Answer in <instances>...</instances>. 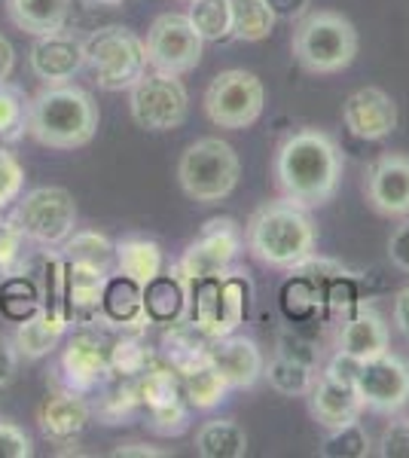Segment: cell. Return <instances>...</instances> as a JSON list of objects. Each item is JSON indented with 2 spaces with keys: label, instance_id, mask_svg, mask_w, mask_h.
<instances>
[{
  "label": "cell",
  "instance_id": "43",
  "mask_svg": "<svg viewBox=\"0 0 409 458\" xmlns=\"http://www.w3.org/2000/svg\"><path fill=\"white\" fill-rule=\"evenodd\" d=\"M25 233L19 229V224L13 220V214L6 217L0 211V272H10L13 266L21 260V248H25Z\"/></svg>",
  "mask_w": 409,
  "mask_h": 458
},
{
  "label": "cell",
  "instance_id": "41",
  "mask_svg": "<svg viewBox=\"0 0 409 458\" xmlns=\"http://www.w3.org/2000/svg\"><path fill=\"white\" fill-rule=\"evenodd\" d=\"M324 458H367L370 455V434L363 431L361 422L342 425L337 431L327 434V440L318 449Z\"/></svg>",
  "mask_w": 409,
  "mask_h": 458
},
{
  "label": "cell",
  "instance_id": "13",
  "mask_svg": "<svg viewBox=\"0 0 409 458\" xmlns=\"http://www.w3.org/2000/svg\"><path fill=\"white\" fill-rule=\"evenodd\" d=\"M354 388L363 401V410L394 416L409 403V364L388 349L373 360H363L354 376Z\"/></svg>",
  "mask_w": 409,
  "mask_h": 458
},
{
  "label": "cell",
  "instance_id": "19",
  "mask_svg": "<svg viewBox=\"0 0 409 458\" xmlns=\"http://www.w3.org/2000/svg\"><path fill=\"white\" fill-rule=\"evenodd\" d=\"M95 318L104 327H114L120 334H144L147 324H150L144 309V287L125 278L123 272H114L104 284L101 306Z\"/></svg>",
  "mask_w": 409,
  "mask_h": 458
},
{
  "label": "cell",
  "instance_id": "34",
  "mask_svg": "<svg viewBox=\"0 0 409 458\" xmlns=\"http://www.w3.org/2000/svg\"><path fill=\"white\" fill-rule=\"evenodd\" d=\"M107 364L110 376L138 379L141 373H147L156 364V352L141 339V334H120L107 349Z\"/></svg>",
  "mask_w": 409,
  "mask_h": 458
},
{
  "label": "cell",
  "instance_id": "52",
  "mask_svg": "<svg viewBox=\"0 0 409 458\" xmlns=\"http://www.w3.org/2000/svg\"><path fill=\"white\" fill-rule=\"evenodd\" d=\"M89 4H95V6H123L125 0H89Z\"/></svg>",
  "mask_w": 409,
  "mask_h": 458
},
{
  "label": "cell",
  "instance_id": "39",
  "mask_svg": "<svg viewBox=\"0 0 409 458\" xmlns=\"http://www.w3.org/2000/svg\"><path fill=\"white\" fill-rule=\"evenodd\" d=\"M28 95L16 83H0V144L19 141L28 131Z\"/></svg>",
  "mask_w": 409,
  "mask_h": 458
},
{
  "label": "cell",
  "instance_id": "21",
  "mask_svg": "<svg viewBox=\"0 0 409 458\" xmlns=\"http://www.w3.org/2000/svg\"><path fill=\"white\" fill-rule=\"evenodd\" d=\"M89 422H92V403L83 394H73L64 388L49 394L37 410L40 434L52 443H73L86 431Z\"/></svg>",
  "mask_w": 409,
  "mask_h": 458
},
{
  "label": "cell",
  "instance_id": "44",
  "mask_svg": "<svg viewBox=\"0 0 409 458\" xmlns=\"http://www.w3.org/2000/svg\"><path fill=\"white\" fill-rule=\"evenodd\" d=\"M31 455H34V440L28 437L25 428L0 419V458H31Z\"/></svg>",
  "mask_w": 409,
  "mask_h": 458
},
{
  "label": "cell",
  "instance_id": "51",
  "mask_svg": "<svg viewBox=\"0 0 409 458\" xmlns=\"http://www.w3.org/2000/svg\"><path fill=\"white\" fill-rule=\"evenodd\" d=\"M13 68H16V49H13V43L0 34V83L13 77Z\"/></svg>",
  "mask_w": 409,
  "mask_h": 458
},
{
  "label": "cell",
  "instance_id": "33",
  "mask_svg": "<svg viewBox=\"0 0 409 458\" xmlns=\"http://www.w3.org/2000/svg\"><path fill=\"white\" fill-rule=\"evenodd\" d=\"M64 330H58L55 324H49L43 312L37 309L28 318H21L16 324V336H13V343H16L19 349V358H28V360H40L47 358L58 349V343H62Z\"/></svg>",
  "mask_w": 409,
  "mask_h": 458
},
{
  "label": "cell",
  "instance_id": "47",
  "mask_svg": "<svg viewBox=\"0 0 409 458\" xmlns=\"http://www.w3.org/2000/svg\"><path fill=\"white\" fill-rule=\"evenodd\" d=\"M278 21H300L309 13L311 0H263Z\"/></svg>",
  "mask_w": 409,
  "mask_h": 458
},
{
  "label": "cell",
  "instance_id": "31",
  "mask_svg": "<svg viewBox=\"0 0 409 458\" xmlns=\"http://www.w3.org/2000/svg\"><path fill=\"white\" fill-rule=\"evenodd\" d=\"M263 376L269 379V386L278 391V394H287V397L309 394L311 382H315V360H306V358H300V354L278 349V354L263 367Z\"/></svg>",
  "mask_w": 409,
  "mask_h": 458
},
{
  "label": "cell",
  "instance_id": "14",
  "mask_svg": "<svg viewBox=\"0 0 409 458\" xmlns=\"http://www.w3.org/2000/svg\"><path fill=\"white\" fill-rule=\"evenodd\" d=\"M55 373H58L55 376L58 388L92 397L95 391L110 379L107 345H104L92 330H80V334H73L68 339V345H64Z\"/></svg>",
  "mask_w": 409,
  "mask_h": 458
},
{
  "label": "cell",
  "instance_id": "46",
  "mask_svg": "<svg viewBox=\"0 0 409 458\" xmlns=\"http://www.w3.org/2000/svg\"><path fill=\"white\" fill-rule=\"evenodd\" d=\"M388 260L391 266H397L400 272L409 276V214L400 217V224L394 226V233L388 239Z\"/></svg>",
  "mask_w": 409,
  "mask_h": 458
},
{
  "label": "cell",
  "instance_id": "27",
  "mask_svg": "<svg viewBox=\"0 0 409 458\" xmlns=\"http://www.w3.org/2000/svg\"><path fill=\"white\" fill-rule=\"evenodd\" d=\"M166 266L159 242L153 239H141V235H129V239L116 242V272H123L125 278L138 282L144 287L147 282H153L156 276Z\"/></svg>",
  "mask_w": 409,
  "mask_h": 458
},
{
  "label": "cell",
  "instance_id": "40",
  "mask_svg": "<svg viewBox=\"0 0 409 458\" xmlns=\"http://www.w3.org/2000/svg\"><path fill=\"white\" fill-rule=\"evenodd\" d=\"M0 306H4V312L13 321H21V318H28L40 309V287L25 276L6 278L4 287H0Z\"/></svg>",
  "mask_w": 409,
  "mask_h": 458
},
{
  "label": "cell",
  "instance_id": "35",
  "mask_svg": "<svg viewBox=\"0 0 409 458\" xmlns=\"http://www.w3.org/2000/svg\"><path fill=\"white\" fill-rule=\"evenodd\" d=\"M58 257L95 263L107 272H116V242H110L107 235L95 233V229H73L71 239L58 248Z\"/></svg>",
  "mask_w": 409,
  "mask_h": 458
},
{
  "label": "cell",
  "instance_id": "8",
  "mask_svg": "<svg viewBox=\"0 0 409 458\" xmlns=\"http://www.w3.org/2000/svg\"><path fill=\"white\" fill-rule=\"evenodd\" d=\"M13 220L34 245L62 248L77 229V202L64 187H34L16 199Z\"/></svg>",
  "mask_w": 409,
  "mask_h": 458
},
{
  "label": "cell",
  "instance_id": "12",
  "mask_svg": "<svg viewBox=\"0 0 409 458\" xmlns=\"http://www.w3.org/2000/svg\"><path fill=\"white\" fill-rule=\"evenodd\" d=\"M244 245V233L233 217H214L202 226V233L190 242L187 250L177 260V272L187 282L205 276H217V272L233 269L235 257Z\"/></svg>",
  "mask_w": 409,
  "mask_h": 458
},
{
  "label": "cell",
  "instance_id": "49",
  "mask_svg": "<svg viewBox=\"0 0 409 458\" xmlns=\"http://www.w3.org/2000/svg\"><path fill=\"white\" fill-rule=\"evenodd\" d=\"M162 458V455H168L166 449H156L150 446V443H138V440H132V443H120V446L114 449V458Z\"/></svg>",
  "mask_w": 409,
  "mask_h": 458
},
{
  "label": "cell",
  "instance_id": "7",
  "mask_svg": "<svg viewBox=\"0 0 409 458\" xmlns=\"http://www.w3.org/2000/svg\"><path fill=\"white\" fill-rule=\"evenodd\" d=\"M86 43V64L104 92H129L147 71L144 40L123 25L98 28Z\"/></svg>",
  "mask_w": 409,
  "mask_h": 458
},
{
  "label": "cell",
  "instance_id": "16",
  "mask_svg": "<svg viewBox=\"0 0 409 458\" xmlns=\"http://www.w3.org/2000/svg\"><path fill=\"white\" fill-rule=\"evenodd\" d=\"M342 123L361 141H385L397 129V105L385 89L363 86L345 98Z\"/></svg>",
  "mask_w": 409,
  "mask_h": 458
},
{
  "label": "cell",
  "instance_id": "5",
  "mask_svg": "<svg viewBox=\"0 0 409 458\" xmlns=\"http://www.w3.org/2000/svg\"><path fill=\"white\" fill-rule=\"evenodd\" d=\"M239 153L223 138H199L183 150L181 162H177L181 190L199 205H217L229 199L239 187Z\"/></svg>",
  "mask_w": 409,
  "mask_h": 458
},
{
  "label": "cell",
  "instance_id": "45",
  "mask_svg": "<svg viewBox=\"0 0 409 458\" xmlns=\"http://www.w3.org/2000/svg\"><path fill=\"white\" fill-rule=\"evenodd\" d=\"M379 455L382 458H409V416L394 419L382 431L379 440Z\"/></svg>",
  "mask_w": 409,
  "mask_h": 458
},
{
  "label": "cell",
  "instance_id": "48",
  "mask_svg": "<svg viewBox=\"0 0 409 458\" xmlns=\"http://www.w3.org/2000/svg\"><path fill=\"white\" fill-rule=\"evenodd\" d=\"M16 367H19V349H16V343L0 334V388L10 386L13 376H16Z\"/></svg>",
  "mask_w": 409,
  "mask_h": 458
},
{
  "label": "cell",
  "instance_id": "20",
  "mask_svg": "<svg viewBox=\"0 0 409 458\" xmlns=\"http://www.w3.org/2000/svg\"><path fill=\"white\" fill-rule=\"evenodd\" d=\"M211 364L223 373L229 388H254L263 379V352L251 336L244 334H226L220 339H211Z\"/></svg>",
  "mask_w": 409,
  "mask_h": 458
},
{
  "label": "cell",
  "instance_id": "23",
  "mask_svg": "<svg viewBox=\"0 0 409 458\" xmlns=\"http://www.w3.org/2000/svg\"><path fill=\"white\" fill-rule=\"evenodd\" d=\"M64 260V257H62ZM114 272L101 269L95 263L83 260H64V287H68V309H71V324H92L101 306L104 284Z\"/></svg>",
  "mask_w": 409,
  "mask_h": 458
},
{
  "label": "cell",
  "instance_id": "26",
  "mask_svg": "<svg viewBox=\"0 0 409 458\" xmlns=\"http://www.w3.org/2000/svg\"><path fill=\"white\" fill-rule=\"evenodd\" d=\"M71 0H6V16L19 31L40 37L64 28Z\"/></svg>",
  "mask_w": 409,
  "mask_h": 458
},
{
  "label": "cell",
  "instance_id": "15",
  "mask_svg": "<svg viewBox=\"0 0 409 458\" xmlns=\"http://www.w3.org/2000/svg\"><path fill=\"white\" fill-rule=\"evenodd\" d=\"M28 62H31L34 77L47 86L71 83L86 68V43L77 34L58 28V31L37 37Z\"/></svg>",
  "mask_w": 409,
  "mask_h": 458
},
{
  "label": "cell",
  "instance_id": "4",
  "mask_svg": "<svg viewBox=\"0 0 409 458\" xmlns=\"http://www.w3.org/2000/svg\"><path fill=\"white\" fill-rule=\"evenodd\" d=\"M358 28L352 25V19L333 10L306 13L296 21L294 40H290L300 68L309 73H321V77L345 71L358 55Z\"/></svg>",
  "mask_w": 409,
  "mask_h": 458
},
{
  "label": "cell",
  "instance_id": "10",
  "mask_svg": "<svg viewBox=\"0 0 409 458\" xmlns=\"http://www.w3.org/2000/svg\"><path fill=\"white\" fill-rule=\"evenodd\" d=\"M132 120L147 131L181 129L190 116V95L181 77L162 71H144V77L129 89Z\"/></svg>",
  "mask_w": 409,
  "mask_h": 458
},
{
  "label": "cell",
  "instance_id": "28",
  "mask_svg": "<svg viewBox=\"0 0 409 458\" xmlns=\"http://www.w3.org/2000/svg\"><path fill=\"white\" fill-rule=\"evenodd\" d=\"M98 401L92 403V416H98L101 425H125L135 419L141 410L138 397V379H120V376H110L104 386L95 391Z\"/></svg>",
  "mask_w": 409,
  "mask_h": 458
},
{
  "label": "cell",
  "instance_id": "37",
  "mask_svg": "<svg viewBox=\"0 0 409 458\" xmlns=\"http://www.w3.org/2000/svg\"><path fill=\"white\" fill-rule=\"evenodd\" d=\"M187 19L205 43L233 40V0H190Z\"/></svg>",
  "mask_w": 409,
  "mask_h": 458
},
{
  "label": "cell",
  "instance_id": "50",
  "mask_svg": "<svg viewBox=\"0 0 409 458\" xmlns=\"http://www.w3.org/2000/svg\"><path fill=\"white\" fill-rule=\"evenodd\" d=\"M394 324H397L400 334L409 339V284L394 297Z\"/></svg>",
  "mask_w": 409,
  "mask_h": 458
},
{
  "label": "cell",
  "instance_id": "3",
  "mask_svg": "<svg viewBox=\"0 0 409 458\" xmlns=\"http://www.w3.org/2000/svg\"><path fill=\"white\" fill-rule=\"evenodd\" d=\"M248 250L269 269H294L315 254V220L296 202H266L244 226Z\"/></svg>",
  "mask_w": 409,
  "mask_h": 458
},
{
  "label": "cell",
  "instance_id": "1",
  "mask_svg": "<svg viewBox=\"0 0 409 458\" xmlns=\"http://www.w3.org/2000/svg\"><path fill=\"white\" fill-rule=\"evenodd\" d=\"M345 159L339 144L321 129H296L275 153V183L287 202L302 208H321L339 193Z\"/></svg>",
  "mask_w": 409,
  "mask_h": 458
},
{
  "label": "cell",
  "instance_id": "29",
  "mask_svg": "<svg viewBox=\"0 0 409 458\" xmlns=\"http://www.w3.org/2000/svg\"><path fill=\"white\" fill-rule=\"evenodd\" d=\"M248 431L233 419H208L196 431V453L202 458H244Z\"/></svg>",
  "mask_w": 409,
  "mask_h": 458
},
{
  "label": "cell",
  "instance_id": "38",
  "mask_svg": "<svg viewBox=\"0 0 409 458\" xmlns=\"http://www.w3.org/2000/svg\"><path fill=\"white\" fill-rule=\"evenodd\" d=\"M272 10L263 0H233V40L260 43L272 34L275 28Z\"/></svg>",
  "mask_w": 409,
  "mask_h": 458
},
{
  "label": "cell",
  "instance_id": "42",
  "mask_svg": "<svg viewBox=\"0 0 409 458\" xmlns=\"http://www.w3.org/2000/svg\"><path fill=\"white\" fill-rule=\"evenodd\" d=\"M21 187H25V168L6 147H0V211L16 205Z\"/></svg>",
  "mask_w": 409,
  "mask_h": 458
},
{
  "label": "cell",
  "instance_id": "22",
  "mask_svg": "<svg viewBox=\"0 0 409 458\" xmlns=\"http://www.w3.org/2000/svg\"><path fill=\"white\" fill-rule=\"evenodd\" d=\"M388 349H391L388 324H385V318L379 315L376 309L358 306L345 318L342 334H339V349H337L339 354L363 364V360H373Z\"/></svg>",
  "mask_w": 409,
  "mask_h": 458
},
{
  "label": "cell",
  "instance_id": "30",
  "mask_svg": "<svg viewBox=\"0 0 409 458\" xmlns=\"http://www.w3.org/2000/svg\"><path fill=\"white\" fill-rule=\"evenodd\" d=\"M138 397H141V406L147 410V416L171 410V406L187 401V397H183L181 376L171 370L168 364H153L150 370L138 376Z\"/></svg>",
  "mask_w": 409,
  "mask_h": 458
},
{
  "label": "cell",
  "instance_id": "25",
  "mask_svg": "<svg viewBox=\"0 0 409 458\" xmlns=\"http://www.w3.org/2000/svg\"><path fill=\"white\" fill-rule=\"evenodd\" d=\"M144 309L150 324H177L190 318V282L177 272H159L144 284Z\"/></svg>",
  "mask_w": 409,
  "mask_h": 458
},
{
  "label": "cell",
  "instance_id": "32",
  "mask_svg": "<svg viewBox=\"0 0 409 458\" xmlns=\"http://www.w3.org/2000/svg\"><path fill=\"white\" fill-rule=\"evenodd\" d=\"M281 312L290 321H309V318L324 312V287L318 278L306 276V272H294L281 287Z\"/></svg>",
  "mask_w": 409,
  "mask_h": 458
},
{
  "label": "cell",
  "instance_id": "36",
  "mask_svg": "<svg viewBox=\"0 0 409 458\" xmlns=\"http://www.w3.org/2000/svg\"><path fill=\"white\" fill-rule=\"evenodd\" d=\"M183 386V397H187V403L192 406V410H214V406H220L223 401H226V394L233 388H229V382L223 379V373L217 370V367L208 360L205 367H199V370L187 373L181 379Z\"/></svg>",
  "mask_w": 409,
  "mask_h": 458
},
{
  "label": "cell",
  "instance_id": "2",
  "mask_svg": "<svg viewBox=\"0 0 409 458\" xmlns=\"http://www.w3.org/2000/svg\"><path fill=\"white\" fill-rule=\"evenodd\" d=\"M101 123L98 105L73 83L43 86L28 101V135L49 150H77L95 138Z\"/></svg>",
  "mask_w": 409,
  "mask_h": 458
},
{
  "label": "cell",
  "instance_id": "17",
  "mask_svg": "<svg viewBox=\"0 0 409 458\" xmlns=\"http://www.w3.org/2000/svg\"><path fill=\"white\" fill-rule=\"evenodd\" d=\"M367 202L382 217H406L409 214V157L385 153L367 172Z\"/></svg>",
  "mask_w": 409,
  "mask_h": 458
},
{
  "label": "cell",
  "instance_id": "24",
  "mask_svg": "<svg viewBox=\"0 0 409 458\" xmlns=\"http://www.w3.org/2000/svg\"><path fill=\"white\" fill-rule=\"evenodd\" d=\"M159 354L171 370L183 379L187 373L199 370V367H205L211 360V339L187 318V321L168 324V330L162 334L159 343Z\"/></svg>",
  "mask_w": 409,
  "mask_h": 458
},
{
  "label": "cell",
  "instance_id": "6",
  "mask_svg": "<svg viewBox=\"0 0 409 458\" xmlns=\"http://www.w3.org/2000/svg\"><path fill=\"white\" fill-rule=\"evenodd\" d=\"M251 300V278L239 269L190 282V321L208 339H220L244 324Z\"/></svg>",
  "mask_w": 409,
  "mask_h": 458
},
{
  "label": "cell",
  "instance_id": "11",
  "mask_svg": "<svg viewBox=\"0 0 409 458\" xmlns=\"http://www.w3.org/2000/svg\"><path fill=\"white\" fill-rule=\"evenodd\" d=\"M144 49H147V64L153 71L183 77V73L199 68L205 53V40L192 28L187 13H162L150 25V31H147Z\"/></svg>",
  "mask_w": 409,
  "mask_h": 458
},
{
  "label": "cell",
  "instance_id": "18",
  "mask_svg": "<svg viewBox=\"0 0 409 458\" xmlns=\"http://www.w3.org/2000/svg\"><path fill=\"white\" fill-rule=\"evenodd\" d=\"M309 412L324 431H337L342 425L361 422L363 401L354 382L321 373V379H315L309 388Z\"/></svg>",
  "mask_w": 409,
  "mask_h": 458
},
{
  "label": "cell",
  "instance_id": "9",
  "mask_svg": "<svg viewBox=\"0 0 409 458\" xmlns=\"http://www.w3.org/2000/svg\"><path fill=\"white\" fill-rule=\"evenodd\" d=\"M266 107V86L254 71L233 68L211 80L205 92V114L217 129H251Z\"/></svg>",
  "mask_w": 409,
  "mask_h": 458
}]
</instances>
